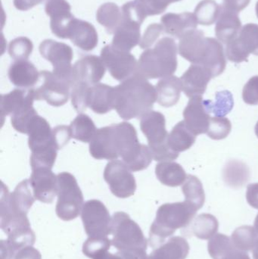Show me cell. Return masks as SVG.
I'll return each instance as SVG.
<instances>
[{
  "instance_id": "cell-4",
  "label": "cell",
  "mask_w": 258,
  "mask_h": 259,
  "mask_svg": "<svg viewBox=\"0 0 258 259\" xmlns=\"http://www.w3.org/2000/svg\"><path fill=\"white\" fill-rule=\"evenodd\" d=\"M198 210L189 202L166 203L159 207L149 232L150 246H162L176 231L186 228L194 220Z\"/></svg>"
},
{
  "instance_id": "cell-26",
  "label": "cell",
  "mask_w": 258,
  "mask_h": 259,
  "mask_svg": "<svg viewBox=\"0 0 258 259\" xmlns=\"http://www.w3.org/2000/svg\"><path fill=\"white\" fill-rule=\"evenodd\" d=\"M207 37L201 30H194L186 33L178 45V53L183 59L198 65L206 48Z\"/></svg>"
},
{
  "instance_id": "cell-9",
  "label": "cell",
  "mask_w": 258,
  "mask_h": 259,
  "mask_svg": "<svg viewBox=\"0 0 258 259\" xmlns=\"http://www.w3.org/2000/svg\"><path fill=\"white\" fill-rule=\"evenodd\" d=\"M112 245L118 251L147 250L148 241L139 225L124 211L112 218Z\"/></svg>"
},
{
  "instance_id": "cell-20",
  "label": "cell",
  "mask_w": 258,
  "mask_h": 259,
  "mask_svg": "<svg viewBox=\"0 0 258 259\" xmlns=\"http://www.w3.org/2000/svg\"><path fill=\"white\" fill-rule=\"evenodd\" d=\"M45 11L50 17V28L53 34L67 39L68 26L74 18L69 3L66 0H48Z\"/></svg>"
},
{
  "instance_id": "cell-50",
  "label": "cell",
  "mask_w": 258,
  "mask_h": 259,
  "mask_svg": "<svg viewBox=\"0 0 258 259\" xmlns=\"http://www.w3.org/2000/svg\"><path fill=\"white\" fill-rule=\"evenodd\" d=\"M13 259H42L40 252L33 246H27L20 249Z\"/></svg>"
},
{
  "instance_id": "cell-41",
  "label": "cell",
  "mask_w": 258,
  "mask_h": 259,
  "mask_svg": "<svg viewBox=\"0 0 258 259\" xmlns=\"http://www.w3.org/2000/svg\"><path fill=\"white\" fill-rule=\"evenodd\" d=\"M206 107L210 113L216 117H224L228 115L234 106L233 94L229 91L218 92L215 95V102L205 100Z\"/></svg>"
},
{
  "instance_id": "cell-47",
  "label": "cell",
  "mask_w": 258,
  "mask_h": 259,
  "mask_svg": "<svg viewBox=\"0 0 258 259\" xmlns=\"http://www.w3.org/2000/svg\"><path fill=\"white\" fill-rule=\"evenodd\" d=\"M91 86L84 83H74L71 91V103L77 112H83L87 109L86 100Z\"/></svg>"
},
{
  "instance_id": "cell-24",
  "label": "cell",
  "mask_w": 258,
  "mask_h": 259,
  "mask_svg": "<svg viewBox=\"0 0 258 259\" xmlns=\"http://www.w3.org/2000/svg\"><path fill=\"white\" fill-rule=\"evenodd\" d=\"M161 22L165 33L179 39L186 33L196 30L198 24L195 14L188 12L166 14L161 18Z\"/></svg>"
},
{
  "instance_id": "cell-8",
  "label": "cell",
  "mask_w": 258,
  "mask_h": 259,
  "mask_svg": "<svg viewBox=\"0 0 258 259\" xmlns=\"http://www.w3.org/2000/svg\"><path fill=\"white\" fill-rule=\"evenodd\" d=\"M121 24L114 33L112 46L117 50L130 52L141 41L140 27L145 18L134 1L123 6Z\"/></svg>"
},
{
  "instance_id": "cell-46",
  "label": "cell",
  "mask_w": 258,
  "mask_h": 259,
  "mask_svg": "<svg viewBox=\"0 0 258 259\" xmlns=\"http://www.w3.org/2000/svg\"><path fill=\"white\" fill-rule=\"evenodd\" d=\"M139 12L145 18L160 15L171 4L168 0H134Z\"/></svg>"
},
{
  "instance_id": "cell-17",
  "label": "cell",
  "mask_w": 258,
  "mask_h": 259,
  "mask_svg": "<svg viewBox=\"0 0 258 259\" xmlns=\"http://www.w3.org/2000/svg\"><path fill=\"white\" fill-rule=\"evenodd\" d=\"M106 72V65L101 57L93 55L83 56L77 60L73 66L72 84L84 83L93 86L101 81Z\"/></svg>"
},
{
  "instance_id": "cell-48",
  "label": "cell",
  "mask_w": 258,
  "mask_h": 259,
  "mask_svg": "<svg viewBox=\"0 0 258 259\" xmlns=\"http://www.w3.org/2000/svg\"><path fill=\"white\" fill-rule=\"evenodd\" d=\"M163 33H165V30H164V27L162 24L154 23V24H150L147 27L143 36L141 39L140 42L139 44V47L143 50H145V49L148 50L151 46L157 42L156 41L159 39L161 35Z\"/></svg>"
},
{
  "instance_id": "cell-43",
  "label": "cell",
  "mask_w": 258,
  "mask_h": 259,
  "mask_svg": "<svg viewBox=\"0 0 258 259\" xmlns=\"http://www.w3.org/2000/svg\"><path fill=\"white\" fill-rule=\"evenodd\" d=\"M33 50V42L24 36L13 39L9 45V56L15 61L27 60Z\"/></svg>"
},
{
  "instance_id": "cell-56",
  "label": "cell",
  "mask_w": 258,
  "mask_h": 259,
  "mask_svg": "<svg viewBox=\"0 0 258 259\" xmlns=\"http://www.w3.org/2000/svg\"><path fill=\"white\" fill-rule=\"evenodd\" d=\"M253 258L258 259V240L253 248Z\"/></svg>"
},
{
  "instance_id": "cell-12",
  "label": "cell",
  "mask_w": 258,
  "mask_h": 259,
  "mask_svg": "<svg viewBox=\"0 0 258 259\" xmlns=\"http://www.w3.org/2000/svg\"><path fill=\"white\" fill-rule=\"evenodd\" d=\"M35 199L30 180L21 181L12 193H9L7 187L2 185L1 216L9 214L27 215L29 210L34 203Z\"/></svg>"
},
{
  "instance_id": "cell-33",
  "label": "cell",
  "mask_w": 258,
  "mask_h": 259,
  "mask_svg": "<svg viewBox=\"0 0 258 259\" xmlns=\"http://www.w3.org/2000/svg\"><path fill=\"white\" fill-rule=\"evenodd\" d=\"M195 140L196 136L188 127L184 121L177 123L168 137V146L178 153L190 149Z\"/></svg>"
},
{
  "instance_id": "cell-14",
  "label": "cell",
  "mask_w": 258,
  "mask_h": 259,
  "mask_svg": "<svg viewBox=\"0 0 258 259\" xmlns=\"http://www.w3.org/2000/svg\"><path fill=\"white\" fill-rule=\"evenodd\" d=\"M226 47L227 59L235 63L248 62L250 54L258 56V24L248 23Z\"/></svg>"
},
{
  "instance_id": "cell-2",
  "label": "cell",
  "mask_w": 258,
  "mask_h": 259,
  "mask_svg": "<svg viewBox=\"0 0 258 259\" xmlns=\"http://www.w3.org/2000/svg\"><path fill=\"white\" fill-rule=\"evenodd\" d=\"M115 89V109L126 121L142 118L157 101L156 88L137 74L121 82Z\"/></svg>"
},
{
  "instance_id": "cell-38",
  "label": "cell",
  "mask_w": 258,
  "mask_h": 259,
  "mask_svg": "<svg viewBox=\"0 0 258 259\" xmlns=\"http://www.w3.org/2000/svg\"><path fill=\"white\" fill-rule=\"evenodd\" d=\"M191 224L192 234L201 240L212 238L218 232L219 228L216 218L210 214H199Z\"/></svg>"
},
{
  "instance_id": "cell-25",
  "label": "cell",
  "mask_w": 258,
  "mask_h": 259,
  "mask_svg": "<svg viewBox=\"0 0 258 259\" xmlns=\"http://www.w3.org/2000/svg\"><path fill=\"white\" fill-rule=\"evenodd\" d=\"M87 107L95 113L103 115L115 109V87L97 83L89 88L86 100Z\"/></svg>"
},
{
  "instance_id": "cell-16",
  "label": "cell",
  "mask_w": 258,
  "mask_h": 259,
  "mask_svg": "<svg viewBox=\"0 0 258 259\" xmlns=\"http://www.w3.org/2000/svg\"><path fill=\"white\" fill-rule=\"evenodd\" d=\"M39 50L42 57L53 65V72L72 80L71 62L74 52L70 46L53 39H45L39 45Z\"/></svg>"
},
{
  "instance_id": "cell-57",
  "label": "cell",
  "mask_w": 258,
  "mask_h": 259,
  "mask_svg": "<svg viewBox=\"0 0 258 259\" xmlns=\"http://www.w3.org/2000/svg\"><path fill=\"white\" fill-rule=\"evenodd\" d=\"M254 229L256 230L258 234V214L256 216L255 221H254Z\"/></svg>"
},
{
  "instance_id": "cell-44",
  "label": "cell",
  "mask_w": 258,
  "mask_h": 259,
  "mask_svg": "<svg viewBox=\"0 0 258 259\" xmlns=\"http://www.w3.org/2000/svg\"><path fill=\"white\" fill-rule=\"evenodd\" d=\"M232 124L228 118L215 117L211 118L207 135L212 140H224L231 132Z\"/></svg>"
},
{
  "instance_id": "cell-23",
  "label": "cell",
  "mask_w": 258,
  "mask_h": 259,
  "mask_svg": "<svg viewBox=\"0 0 258 259\" xmlns=\"http://www.w3.org/2000/svg\"><path fill=\"white\" fill-rule=\"evenodd\" d=\"M212 78L209 70L201 65L192 64L180 77L183 91L189 98L203 96Z\"/></svg>"
},
{
  "instance_id": "cell-11",
  "label": "cell",
  "mask_w": 258,
  "mask_h": 259,
  "mask_svg": "<svg viewBox=\"0 0 258 259\" xmlns=\"http://www.w3.org/2000/svg\"><path fill=\"white\" fill-rule=\"evenodd\" d=\"M85 232L89 237H108L112 234V218L106 205L98 199L85 202L81 211Z\"/></svg>"
},
{
  "instance_id": "cell-3",
  "label": "cell",
  "mask_w": 258,
  "mask_h": 259,
  "mask_svg": "<svg viewBox=\"0 0 258 259\" xmlns=\"http://www.w3.org/2000/svg\"><path fill=\"white\" fill-rule=\"evenodd\" d=\"M177 53L178 48L173 38H162L153 48L141 54L136 74L147 80L174 75L178 66Z\"/></svg>"
},
{
  "instance_id": "cell-15",
  "label": "cell",
  "mask_w": 258,
  "mask_h": 259,
  "mask_svg": "<svg viewBox=\"0 0 258 259\" xmlns=\"http://www.w3.org/2000/svg\"><path fill=\"white\" fill-rule=\"evenodd\" d=\"M101 59L112 77L118 81L127 80L137 71L138 62L135 56L112 45L106 46L101 50Z\"/></svg>"
},
{
  "instance_id": "cell-31",
  "label": "cell",
  "mask_w": 258,
  "mask_h": 259,
  "mask_svg": "<svg viewBox=\"0 0 258 259\" xmlns=\"http://www.w3.org/2000/svg\"><path fill=\"white\" fill-rule=\"evenodd\" d=\"M189 252V245L181 237H173L154 249L148 259H186Z\"/></svg>"
},
{
  "instance_id": "cell-59",
  "label": "cell",
  "mask_w": 258,
  "mask_h": 259,
  "mask_svg": "<svg viewBox=\"0 0 258 259\" xmlns=\"http://www.w3.org/2000/svg\"><path fill=\"white\" fill-rule=\"evenodd\" d=\"M255 11H256V15H257V17L258 18V2L257 3H256Z\"/></svg>"
},
{
  "instance_id": "cell-21",
  "label": "cell",
  "mask_w": 258,
  "mask_h": 259,
  "mask_svg": "<svg viewBox=\"0 0 258 259\" xmlns=\"http://www.w3.org/2000/svg\"><path fill=\"white\" fill-rule=\"evenodd\" d=\"M35 98L34 88H17L9 94L1 96V116L15 115L33 108Z\"/></svg>"
},
{
  "instance_id": "cell-55",
  "label": "cell",
  "mask_w": 258,
  "mask_h": 259,
  "mask_svg": "<svg viewBox=\"0 0 258 259\" xmlns=\"http://www.w3.org/2000/svg\"><path fill=\"white\" fill-rule=\"evenodd\" d=\"M227 259H251L250 258L249 255L248 253L243 251L237 250L236 252H233L230 257Z\"/></svg>"
},
{
  "instance_id": "cell-45",
  "label": "cell",
  "mask_w": 258,
  "mask_h": 259,
  "mask_svg": "<svg viewBox=\"0 0 258 259\" xmlns=\"http://www.w3.org/2000/svg\"><path fill=\"white\" fill-rule=\"evenodd\" d=\"M112 240L108 237H89L83 245V252L86 257L93 259L98 254L109 251Z\"/></svg>"
},
{
  "instance_id": "cell-49",
  "label": "cell",
  "mask_w": 258,
  "mask_h": 259,
  "mask_svg": "<svg viewBox=\"0 0 258 259\" xmlns=\"http://www.w3.org/2000/svg\"><path fill=\"white\" fill-rule=\"evenodd\" d=\"M242 98L244 102L250 106L258 105V75L250 78L244 86Z\"/></svg>"
},
{
  "instance_id": "cell-36",
  "label": "cell",
  "mask_w": 258,
  "mask_h": 259,
  "mask_svg": "<svg viewBox=\"0 0 258 259\" xmlns=\"http://www.w3.org/2000/svg\"><path fill=\"white\" fill-rule=\"evenodd\" d=\"M71 137L82 143H90L97 130L93 121L86 114H80L69 126Z\"/></svg>"
},
{
  "instance_id": "cell-29",
  "label": "cell",
  "mask_w": 258,
  "mask_h": 259,
  "mask_svg": "<svg viewBox=\"0 0 258 259\" xmlns=\"http://www.w3.org/2000/svg\"><path fill=\"white\" fill-rule=\"evenodd\" d=\"M198 65L209 70L213 78L224 72L227 66V59L224 47L218 39L207 37L205 51Z\"/></svg>"
},
{
  "instance_id": "cell-35",
  "label": "cell",
  "mask_w": 258,
  "mask_h": 259,
  "mask_svg": "<svg viewBox=\"0 0 258 259\" xmlns=\"http://www.w3.org/2000/svg\"><path fill=\"white\" fill-rule=\"evenodd\" d=\"M121 18L122 11L115 3H105L97 11V21L105 27L109 33H115L121 24Z\"/></svg>"
},
{
  "instance_id": "cell-52",
  "label": "cell",
  "mask_w": 258,
  "mask_h": 259,
  "mask_svg": "<svg viewBox=\"0 0 258 259\" xmlns=\"http://www.w3.org/2000/svg\"><path fill=\"white\" fill-rule=\"evenodd\" d=\"M251 0H224L223 6L235 12H240L249 5Z\"/></svg>"
},
{
  "instance_id": "cell-51",
  "label": "cell",
  "mask_w": 258,
  "mask_h": 259,
  "mask_svg": "<svg viewBox=\"0 0 258 259\" xmlns=\"http://www.w3.org/2000/svg\"><path fill=\"white\" fill-rule=\"evenodd\" d=\"M246 199L248 203L258 209V183L249 184L247 187Z\"/></svg>"
},
{
  "instance_id": "cell-32",
  "label": "cell",
  "mask_w": 258,
  "mask_h": 259,
  "mask_svg": "<svg viewBox=\"0 0 258 259\" xmlns=\"http://www.w3.org/2000/svg\"><path fill=\"white\" fill-rule=\"evenodd\" d=\"M156 175L162 184L171 187L183 185L188 176L180 164L171 161L159 163L156 167Z\"/></svg>"
},
{
  "instance_id": "cell-18",
  "label": "cell",
  "mask_w": 258,
  "mask_h": 259,
  "mask_svg": "<svg viewBox=\"0 0 258 259\" xmlns=\"http://www.w3.org/2000/svg\"><path fill=\"white\" fill-rule=\"evenodd\" d=\"M35 199L43 203H51L58 193V177L51 169L38 167L32 170L30 179Z\"/></svg>"
},
{
  "instance_id": "cell-42",
  "label": "cell",
  "mask_w": 258,
  "mask_h": 259,
  "mask_svg": "<svg viewBox=\"0 0 258 259\" xmlns=\"http://www.w3.org/2000/svg\"><path fill=\"white\" fill-rule=\"evenodd\" d=\"M231 239L236 249L248 252L254 248L258 240V234L253 227L242 226L233 233Z\"/></svg>"
},
{
  "instance_id": "cell-22",
  "label": "cell",
  "mask_w": 258,
  "mask_h": 259,
  "mask_svg": "<svg viewBox=\"0 0 258 259\" xmlns=\"http://www.w3.org/2000/svg\"><path fill=\"white\" fill-rule=\"evenodd\" d=\"M67 39L83 51H92L98 45V33L90 23L74 18L68 26Z\"/></svg>"
},
{
  "instance_id": "cell-54",
  "label": "cell",
  "mask_w": 258,
  "mask_h": 259,
  "mask_svg": "<svg viewBox=\"0 0 258 259\" xmlns=\"http://www.w3.org/2000/svg\"><path fill=\"white\" fill-rule=\"evenodd\" d=\"M93 259H124V258L119 252L113 254L110 253V252H109V251H106V252L98 254V255L95 256Z\"/></svg>"
},
{
  "instance_id": "cell-34",
  "label": "cell",
  "mask_w": 258,
  "mask_h": 259,
  "mask_svg": "<svg viewBox=\"0 0 258 259\" xmlns=\"http://www.w3.org/2000/svg\"><path fill=\"white\" fill-rule=\"evenodd\" d=\"M224 181L233 188L243 187L250 178V170L248 166L237 160H230L223 170Z\"/></svg>"
},
{
  "instance_id": "cell-28",
  "label": "cell",
  "mask_w": 258,
  "mask_h": 259,
  "mask_svg": "<svg viewBox=\"0 0 258 259\" xmlns=\"http://www.w3.org/2000/svg\"><path fill=\"white\" fill-rule=\"evenodd\" d=\"M8 74L12 84L23 89L33 88L39 79V71L27 60L15 61L9 67Z\"/></svg>"
},
{
  "instance_id": "cell-53",
  "label": "cell",
  "mask_w": 258,
  "mask_h": 259,
  "mask_svg": "<svg viewBox=\"0 0 258 259\" xmlns=\"http://www.w3.org/2000/svg\"><path fill=\"white\" fill-rule=\"evenodd\" d=\"M45 0H14V6L20 11H27Z\"/></svg>"
},
{
  "instance_id": "cell-58",
  "label": "cell",
  "mask_w": 258,
  "mask_h": 259,
  "mask_svg": "<svg viewBox=\"0 0 258 259\" xmlns=\"http://www.w3.org/2000/svg\"><path fill=\"white\" fill-rule=\"evenodd\" d=\"M255 134H256V135H257V137L258 138V121L257 122V124H256V125H255Z\"/></svg>"
},
{
  "instance_id": "cell-6",
  "label": "cell",
  "mask_w": 258,
  "mask_h": 259,
  "mask_svg": "<svg viewBox=\"0 0 258 259\" xmlns=\"http://www.w3.org/2000/svg\"><path fill=\"white\" fill-rule=\"evenodd\" d=\"M140 129L147 138L153 159L156 161H169L177 159L180 153L168 146V132L165 115L156 111H149L141 118Z\"/></svg>"
},
{
  "instance_id": "cell-19",
  "label": "cell",
  "mask_w": 258,
  "mask_h": 259,
  "mask_svg": "<svg viewBox=\"0 0 258 259\" xmlns=\"http://www.w3.org/2000/svg\"><path fill=\"white\" fill-rule=\"evenodd\" d=\"M183 117L186 125L195 136L207 134L212 117L202 96L189 98L183 111Z\"/></svg>"
},
{
  "instance_id": "cell-10",
  "label": "cell",
  "mask_w": 258,
  "mask_h": 259,
  "mask_svg": "<svg viewBox=\"0 0 258 259\" xmlns=\"http://www.w3.org/2000/svg\"><path fill=\"white\" fill-rule=\"evenodd\" d=\"M72 80L54 72L42 71L34 88L36 100H44L50 106L60 107L66 104L71 96Z\"/></svg>"
},
{
  "instance_id": "cell-30",
  "label": "cell",
  "mask_w": 258,
  "mask_h": 259,
  "mask_svg": "<svg viewBox=\"0 0 258 259\" xmlns=\"http://www.w3.org/2000/svg\"><path fill=\"white\" fill-rule=\"evenodd\" d=\"M156 88L158 103L166 108L172 107L178 103L183 91L181 80L174 75L161 79Z\"/></svg>"
},
{
  "instance_id": "cell-13",
  "label": "cell",
  "mask_w": 258,
  "mask_h": 259,
  "mask_svg": "<svg viewBox=\"0 0 258 259\" xmlns=\"http://www.w3.org/2000/svg\"><path fill=\"white\" fill-rule=\"evenodd\" d=\"M104 180L116 197L126 199L136 192V179L123 161L113 160L108 163L104 170Z\"/></svg>"
},
{
  "instance_id": "cell-40",
  "label": "cell",
  "mask_w": 258,
  "mask_h": 259,
  "mask_svg": "<svg viewBox=\"0 0 258 259\" xmlns=\"http://www.w3.org/2000/svg\"><path fill=\"white\" fill-rule=\"evenodd\" d=\"M221 12V6L215 0H202L195 9V17L198 24L210 26L218 21Z\"/></svg>"
},
{
  "instance_id": "cell-5",
  "label": "cell",
  "mask_w": 258,
  "mask_h": 259,
  "mask_svg": "<svg viewBox=\"0 0 258 259\" xmlns=\"http://www.w3.org/2000/svg\"><path fill=\"white\" fill-rule=\"evenodd\" d=\"M28 145L31 150V169L47 167L51 169L62 149L49 123L39 115L30 123L27 130Z\"/></svg>"
},
{
  "instance_id": "cell-39",
  "label": "cell",
  "mask_w": 258,
  "mask_h": 259,
  "mask_svg": "<svg viewBox=\"0 0 258 259\" xmlns=\"http://www.w3.org/2000/svg\"><path fill=\"white\" fill-rule=\"evenodd\" d=\"M208 249L213 259H227L237 250L232 239L224 234H215L209 240Z\"/></svg>"
},
{
  "instance_id": "cell-37",
  "label": "cell",
  "mask_w": 258,
  "mask_h": 259,
  "mask_svg": "<svg viewBox=\"0 0 258 259\" xmlns=\"http://www.w3.org/2000/svg\"><path fill=\"white\" fill-rule=\"evenodd\" d=\"M185 201L195 207L197 210L202 208L205 201V194L201 181L194 175H188L182 186Z\"/></svg>"
},
{
  "instance_id": "cell-1",
  "label": "cell",
  "mask_w": 258,
  "mask_h": 259,
  "mask_svg": "<svg viewBox=\"0 0 258 259\" xmlns=\"http://www.w3.org/2000/svg\"><path fill=\"white\" fill-rule=\"evenodd\" d=\"M89 152L97 160L113 161L121 157L133 172L145 170L153 159L150 148L139 143L136 128L126 121L97 130L89 143Z\"/></svg>"
},
{
  "instance_id": "cell-60",
  "label": "cell",
  "mask_w": 258,
  "mask_h": 259,
  "mask_svg": "<svg viewBox=\"0 0 258 259\" xmlns=\"http://www.w3.org/2000/svg\"><path fill=\"white\" fill-rule=\"evenodd\" d=\"M171 3H177V2L181 1V0H168Z\"/></svg>"
},
{
  "instance_id": "cell-27",
  "label": "cell",
  "mask_w": 258,
  "mask_h": 259,
  "mask_svg": "<svg viewBox=\"0 0 258 259\" xmlns=\"http://www.w3.org/2000/svg\"><path fill=\"white\" fill-rule=\"evenodd\" d=\"M241 29L242 22L239 12L221 5V12L215 27V34L218 40L227 45L236 37Z\"/></svg>"
},
{
  "instance_id": "cell-7",
  "label": "cell",
  "mask_w": 258,
  "mask_h": 259,
  "mask_svg": "<svg viewBox=\"0 0 258 259\" xmlns=\"http://www.w3.org/2000/svg\"><path fill=\"white\" fill-rule=\"evenodd\" d=\"M58 177V201L56 212L63 221L74 220L82 211L83 195L74 175L62 172Z\"/></svg>"
}]
</instances>
